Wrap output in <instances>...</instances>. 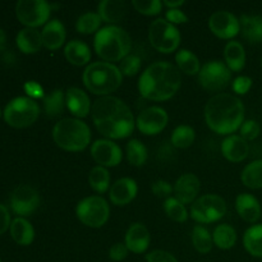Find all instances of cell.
I'll return each mask as SVG.
<instances>
[{"label": "cell", "mask_w": 262, "mask_h": 262, "mask_svg": "<svg viewBox=\"0 0 262 262\" xmlns=\"http://www.w3.org/2000/svg\"><path fill=\"white\" fill-rule=\"evenodd\" d=\"M92 122L96 129L107 140L129 137L136 127V120L129 106L115 96H104L92 104Z\"/></svg>", "instance_id": "1"}, {"label": "cell", "mask_w": 262, "mask_h": 262, "mask_svg": "<svg viewBox=\"0 0 262 262\" xmlns=\"http://www.w3.org/2000/svg\"><path fill=\"white\" fill-rule=\"evenodd\" d=\"M242 100L230 94L214 95L205 105L204 115L207 127L222 136H232L245 122Z\"/></svg>", "instance_id": "2"}, {"label": "cell", "mask_w": 262, "mask_h": 262, "mask_svg": "<svg viewBox=\"0 0 262 262\" xmlns=\"http://www.w3.org/2000/svg\"><path fill=\"white\" fill-rule=\"evenodd\" d=\"M182 86V74L169 61H156L148 66L138 79L140 95L150 101H166Z\"/></svg>", "instance_id": "3"}, {"label": "cell", "mask_w": 262, "mask_h": 262, "mask_svg": "<svg viewBox=\"0 0 262 262\" xmlns=\"http://www.w3.org/2000/svg\"><path fill=\"white\" fill-rule=\"evenodd\" d=\"M94 48L99 58L106 63L122 61L129 55L132 38L124 28L119 26H105L95 35Z\"/></svg>", "instance_id": "4"}, {"label": "cell", "mask_w": 262, "mask_h": 262, "mask_svg": "<svg viewBox=\"0 0 262 262\" xmlns=\"http://www.w3.org/2000/svg\"><path fill=\"white\" fill-rule=\"evenodd\" d=\"M82 81L91 94L104 97L110 96L122 86L123 74L115 64L95 61L86 67Z\"/></svg>", "instance_id": "5"}, {"label": "cell", "mask_w": 262, "mask_h": 262, "mask_svg": "<svg viewBox=\"0 0 262 262\" xmlns=\"http://www.w3.org/2000/svg\"><path fill=\"white\" fill-rule=\"evenodd\" d=\"M91 129L77 118H64L53 128V140L58 147L69 152H79L91 143Z\"/></svg>", "instance_id": "6"}, {"label": "cell", "mask_w": 262, "mask_h": 262, "mask_svg": "<svg viewBox=\"0 0 262 262\" xmlns=\"http://www.w3.org/2000/svg\"><path fill=\"white\" fill-rule=\"evenodd\" d=\"M3 114L5 123L10 127L27 128L40 117V106L28 96H18L8 102Z\"/></svg>", "instance_id": "7"}, {"label": "cell", "mask_w": 262, "mask_h": 262, "mask_svg": "<svg viewBox=\"0 0 262 262\" xmlns=\"http://www.w3.org/2000/svg\"><path fill=\"white\" fill-rule=\"evenodd\" d=\"M76 215L79 222L89 228L104 227L110 217V206L101 196H89L77 204Z\"/></svg>", "instance_id": "8"}, {"label": "cell", "mask_w": 262, "mask_h": 262, "mask_svg": "<svg viewBox=\"0 0 262 262\" xmlns=\"http://www.w3.org/2000/svg\"><path fill=\"white\" fill-rule=\"evenodd\" d=\"M148 41L159 53L170 54L181 45V32L177 26L163 18H158L148 27Z\"/></svg>", "instance_id": "9"}, {"label": "cell", "mask_w": 262, "mask_h": 262, "mask_svg": "<svg viewBox=\"0 0 262 262\" xmlns=\"http://www.w3.org/2000/svg\"><path fill=\"white\" fill-rule=\"evenodd\" d=\"M227 214V202L219 194H204L192 204L189 216L199 224L219 222Z\"/></svg>", "instance_id": "10"}, {"label": "cell", "mask_w": 262, "mask_h": 262, "mask_svg": "<svg viewBox=\"0 0 262 262\" xmlns=\"http://www.w3.org/2000/svg\"><path fill=\"white\" fill-rule=\"evenodd\" d=\"M232 72L224 61L210 60L201 67L199 73V83L210 92H220L229 86Z\"/></svg>", "instance_id": "11"}, {"label": "cell", "mask_w": 262, "mask_h": 262, "mask_svg": "<svg viewBox=\"0 0 262 262\" xmlns=\"http://www.w3.org/2000/svg\"><path fill=\"white\" fill-rule=\"evenodd\" d=\"M51 5L43 0H19L15 4V15L27 28H37L49 22Z\"/></svg>", "instance_id": "12"}, {"label": "cell", "mask_w": 262, "mask_h": 262, "mask_svg": "<svg viewBox=\"0 0 262 262\" xmlns=\"http://www.w3.org/2000/svg\"><path fill=\"white\" fill-rule=\"evenodd\" d=\"M40 201L37 189L28 184H22L17 187L10 196V209L18 217L30 216L38 209Z\"/></svg>", "instance_id": "13"}, {"label": "cell", "mask_w": 262, "mask_h": 262, "mask_svg": "<svg viewBox=\"0 0 262 262\" xmlns=\"http://www.w3.org/2000/svg\"><path fill=\"white\" fill-rule=\"evenodd\" d=\"M169 122V115L163 107L150 106L143 109L136 119V127L142 135L156 136L163 132Z\"/></svg>", "instance_id": "14"}, {"label": "cell", "mask_w": 262, "mask_h": 262, "mask_svg": "<svg viewBox=\"0 0 262 262\" xmlns=\"http://www.w3.org/2000/svg\"><path fill=\"white\" fill-rule=\"evenodd\" d=\"M209 28L216 37L232 40L241 32L239 19L228 10H219L209 18Z\"/></svg>", "instance_id": "15"}, {"label": "cell", "mask_w": 262, "mask_h": 262, "mask_svg": "<svg viewBox=\"0 0 262 262\" xmlns=\"http://www.w3.org/2000/svg\"><path fill=\"white\" fill-rule=\"evenodd\" d=\"M91 156L100 166L114 168L122 163V148L112 140L101 138L91 145Z\"/></svg>", "instance_id": "16"}, {"label": "cell", "mask_w": 262, "mask_h": 262, "mask_svg": "<svg viewBox=\"0 0 262 262\" xmlns=\"http://www.w3.org/2000/svg\"><path fill=\"white\" fill-rule=\"evenodd\" d=\"M138 193L137 182L132 178H120L112 184L109 189V199L115 206H125L136 199Z\"/></svg>", "instance_id": "17"}, {"label": "cell", "mask_w": 262, "mask_h": 262, "mask_svg": "<svg viewBox=\"0 0 262 262\" xmlns=\"http://www.w3.org/2000/svg\"><path fill=\"white\" fill-rule=\"evenodd\" d=\"M201 189V182L192 173L182 174L174 184V194L183 205L193 204Z\"/></svg>", "instance_id": "18"}, {"label": "cell", "mask_w": 262, "mask_h": 262, "mask_svg": "<svg viewBox=\"0 0 262 262\" xmlns=\"http://www.w3.org/2000/svg\"><path fill=\"white\" fill-rule=\"evenodd\" d=\"M124 243L129 252L136 255L145 253L151 243V235L146 225L142 223H133L125 233Z\"/></svg>", "instance_id": "19"}, {"label": "cell", "mask_w": 262, "mask_h": 262, "mask_svg": "<svg viewBox=\"0 0 262 262\" xmlns=\"http://www.w3.org/2000/svg\"><path fill=\"white\" fill-rule=\"evenodd\" d=\"M67 107L77 119H83L92 110L91 100L83 90L78 87H69L66 92Z\"/></svg>", "instance_id": "20"}, {"label": "cell", "mask_w": 262, "mask_h": 262, "mask_svg": "<svg viewBox=\"0 0 262 262\" xmlns=\"http://www.w3.org/2000/svg\"><path fill=\"white\" fill-rule=\"evenodd\" d=\"M222 154L230 163H242L248 158L250 146L241 136H227L222 142Z\"/></svg>", "instance_id": "21"}, {"label": "cell", "mask_w": 262, "mask_h": 262, "mask_svg": "<svg viewBox=\"0 0 262 262\" xmlns=\"http://www.w3.org/2000/svg\"><path fill=\"white\" fill-rule=\"evenodd\" d=\"M41 36H42V45L48 50L55 51L60 49L66 42L67 31L60 20L53 19L49 20L43 26L42 31H41Z\"/></svg>", "instance_id": "22"}, {"label": "cell", "mask_w": 262, "mask_h": 262, "mask_svg": "<svg viewBox=\"0 0 262 262\" xmlns=\"http://www.w3.org/2000/svg\"><path fill=\"white\" fill-rule=\"evenodd\" d=\"M127 3L123 0H102L97 5V14L102 22L110 23V26L122 22L127 15Z\"/></svg>", "instance_id": "23"}, {"label": "cell", "mask_w": 262, "mask_h": 262, "mask_svg": "<svg viewBox=\"0 0 262 262\" xmlns=\"http://www.w3.org/2000/svg\"><path fill=\"white\" fill-rule=\"evenodd\" d=\"M235 210L245 222L255 224L262 216L261 205L253 194L241 193L235 199Z\"/></svg>", "instance_id": "24"}, {"label": "cell", "mask_w": 262, "mask_h": 262, "mask_svg": "<svg viewBox=\"0 0 262 262\" xmlns=\"http://www.w3.org/2000/svg\"><path fill=\"white\" fill-rule=\"evenodd\" d=\"M15 43L19 51L23 54H36L42 48V36L37 28L25 27L18 32L15 37Z\"/></svg>", "instance_id": "25"}, {"label": "cell", "mask_w": 262, "mask_h": 262, "mask_svg": "<svg viewBox=\"0 0 262 262\" xmlns=\"http://www.w3.org/2000/svg\"><path fill=\"white\" fill-rule=\"evenodd\" d=\"M64 56L72 66L83 67L91 61V50L83 41L72 40L64 48Z\"/></svg>", "instance_id": "26"}, {"label": "cell", "mask_w": 262, "mask_h": 262, "mask_svg": "<svg viewBox=\"0 0 262 262\" xmlns=\"http://www.w3.org/2000/svg\"><path fill=\"white\" fill-rule=\"evenodd\" d=\"M241 33L251 43H262V15L243 14L239 18Z\"/></svg>", "instance_id": "27"}, {"label": "cell", "mask_w": 262, "mask_h": 262, "mask_svg": "<svg viewBox=\"0 0 262 262\" xmlns=\"http://www.w3.org/2000/svg\"><path fill=\"white\" fill-rule=\"evenodd\" d=\"M10 235L19 246H30L35 239V229L25 217H15L10 224Z\"/></svg>", "instance_id": "28"}, {"label": "cell", "mask_w": 262, "mask_h": 262, "mask_svg": "<svg viewBox=\"0 0 262 262\" xmlns=\"http://www.w3.org/2000/svg\"><path fill=\"white\" fill-rule=\"evenodd\" d=\"M224 60L230 72H241L246 66V50L238 41H229L224 48Z\"/></svg>", "instance_id": "29"}, {"label": "cell", "mask_w": 262, "mask_h": 262, "mask_svg": "<svg viewBox=\"0 0 262 262\" xmlns=\"http://www.w3.org/2000/svg\"><path fill=\"white\" fill-rule=\"evenodd\" d=\"M243 246L251 256L262 258V224L252 225L246 230Z\"/></svg>", "instance_id": "30"}, {"label": "cell", "mask_w": 262, "mask_h": 262, "mask_svg": "<svg viewBox=\"0 0 262 262\" xmlns=\"http://www.w3.org/2000/svg\"><path fill=\"white\" fill-rule=\"evenodd\" d=\"M176 63L179 72H183L187 76H199L200 71H201V64H200L199 58L191 50H187V49L177 51Z\"/></svg>", "instance_id": "31"}, {"label": "cell", "mask_w": 262, "mask_h": 262, "mask_svg": "<svg viewBox=\"0 0 262 262\" xmlns=\"http://www.w3.org/2000/svg\"><path fill=\"white\" fill-rule=\"evenodd\" d=\"M42 102L43 110H45V114L48 117H59L60 114H63L64 109L67 106L66 94H64L63 90H54L50 94L45 95V97L42 99Z\"/></svg>", "instance_id": "32"}, {"label": "cell", "mask_w": 262, "mask_h": 262, "mask_svg": "<svg viewBox=\"0 0 262 262\" xmlns=\"http://www.w3.org/2000/svg\"><path fill=\"white\" fill-rule=\"evenodd\" d=\"M241 181L250 189L262 188V159L251 161L245 166L241 174Z\"/></svg>", "instance_id": "33"}, {"label": "cell", "mask_w": 262, "mask_h": 262, "mask_svg": "<svg viewBox=\"0 0 262 262\" xmlns=\"http://www.w3.org/2000/svg\"><path fill=\"white\" fill-rule=\"evenodd\" d=\"M214 245L220 250H230L237 243V232L229 224H220L212 233Z\"/></svg>", "instance_id": "34"}, {"label": "cell", "mask_w": 262, "mask_h": 262, "mask_svg": "<svg viewBox=\"0 0 262 262\" xmlns=\"http://www.w3.org/2000/svg\"><path fill=\"white\" fill-rule=\"evenodd\" d=\"M89 184L96 193L102 194L110 189V173L104 166H95L90 170Z\"/></svg>", "instance_id": "35"}, {"label": "cell", "mask_w": 262, "mask_h": 262, "mask_svg": "<svg viewBox=\"0 0 262 262\" xmlns=\"http://www.w3.org/2000/svg\"><path fill=\"white\" fill-rule=\"evenodd\" d=\"M125 154H127L128 161L133 166L145 165L148 158L146 146L140 140H136V138H133V140H130L127 143V146H125Z\"/></svg>", "instance_id": "36"}, {"label": "cell", "mask_w": 262, "mask_h": 262, "mask_svg": "<svg viewBox=\"0 0 262 262\" xmlns=\"http://www.w3.org/2000/svg\"><path fill=\"white\" fill-rule=\"evenodd\" d=\"M192 245L197 252L209 253L214 246L212 234L204 225H196L192 230Z\"/></svg>", "instance_id": "37"}, {"label": "cell", "mask_w": 262, "mask_h": 262, "mask_svg": "<svg viewBox=\"0 0 262 262\" xmlns=\"http://www.w3.org/2000/svg\"><path fill=\"white\" fill-rule=\"evenodd\" d=\"M196 140V132L191 125L182 124L178 125L171 133L170 141L174 147L177 148H188L193 145Z\"/></svg>", "instance_id": "38"}, {"label": "cell", "mask_w": 262, "mask_h": 262, "mask_svg": "<svg viewBox=\"0 0 262 262\" xmlns=\"http://www.w3.org/2000/svg\"><path fill=\"white\" fill-rule=\"evenodd\" d=\"M102 19L97 13L89 12L82 14L81 17L77 19L76 22V30L77 32L82 33V35H92V33H97L101 27Z\"/></svg>", "instance_id": "39"}, {"label": "cell", "mask_w": 262, "mask_h": 262, "mask_svg": "<svg viewBox=\"0 0 262 262\" xmlns=\"http://www.w3.org/2000/svg\"><path fill=\"white\" fill-rule=\"evenodd\" d=\"M164 211L168 215L169 219L177 223H186L189 216L186 206L176 197H169L164 201Z\"/></svg>", "instance_id": "40"}, {"label": "cell", "mask_w": 262, "mask_h": 262, "mask_svg": "<svg viewBox=\"0 0 262 262\" xmlns=\"http://www.w3.org/2000/svg\"><path fill=\"white\" fill-rule=\"evenodd\" d=\"M132 5L140 14L158 15L163 8V2L160 0H133Z\"/></svg>", "instance_id": "41"}, {"label": "cell", "mask_w": 262, "mask_h": 262, "mask_svg": "<svg viewBox=\"0 0 262 262\" xmlns=\"http://www.w3.org/2000/svg\"><path fill=\"white\" fill-rule=\"evenodd\" d=\"M141 66H142V60H141L140 56L135 55V54H129L128 56H125L119 64V69L122 72L123 76L127 77H133L140 72Z\"/></svg>", "instance_id": "42"}, {"label": "cell", "mask_w": 262, "mask_h": 262, "mask_svg": "<svg viewBox=\"0 0 262 262\" xmlns=\"http://www.w3.org/2000/svg\"><path fill=\"white\" fill-rule=\"evenodd\" d=\"M239 132H241V137L248 142V141H255L256 138L260 136L261 128H260V124H258L256 120L248 119L243 122L242 127L239 128Z\"/></svg>", "instance_id": "43"}, {"label": "cell", "mask_w": 262, "mask_h": 262, "mask_svg": "<svg viewBox=\"0 0 262 262\" xmlns=\"http://www.w3.org/2000/svg\"><path fill=\"white\" fill-rule=\"evenodd\" d=\"M151 191L159 199H169L171 197V193L174 192V187L166 181H156L151 186Z\"/></svg>", "instance_id": "44"}, {"label": "cell", "mask_w": 262, "mask_h": 262, "mask_svg": "<svg viewBox=\"0 0 262 262\" xmlns=\"http://www.w3.org/2000/svg\"><path fill=\"white\" fill-rule=\"evenodd\" d=\"M252 78L247 76H239L232 82V89L234 94L237 95H246L252 87Z\"/></svg>", "instance_id": "45"}, {"label": "cell", "mask_w": 262, "mask_h": 262, "mask_svg": "<svg viewBox=\"0 0 262 262\" xmlns=\"http://www.w3.org/2000/svg\"><path fill=\"white\" fill-rule=\"evenodd\" d=\"M146 262H178V260L168 251L155 250L146 256Z\"/></svg>", "instance_id": "46"}, {"label": "cell", "mask_w": 262, "mask_h": 262, "mask_svg": "<svg viewBox=\"0 0 262 262\" xmlns=\"http://www.w3.org/2000/svg\"><path fill=\"white\" fill-rule=\"evenodd\" d=\"M128 252H129V250L127 248L125 243H115V245H113L112 247H110L109 257L110 260L119 262L127 258Z\"/></svg>", "instance_id": "47"}, {"label": "cell", "mask_w": 262, "mask_h": 262, "mask_svg": "<svg viewBox=\"0 0 262 262\" xmlns=\"http://www.w3.org/2000/svg\"><path fill=\"white\" fill-rule=\"evenodd\" d=\"M165 19L174 26L183 25V23L188 22V17H187V15L182 12L181 8H179V9H168L166 10Z\"/></svg>", "instance_id": "48"}, {"label": "cell", "mask_w": 262, "mask_h": 262, "mask_svg": "<svg viewBox=\"0 0 262 262\" xmlns=\"http://www.w3.org/2000/svg\"><path fill=\"white\" fill-rule=\"evenodd\" d=\"M25 91L28 95V97L32 100L35 99H43L45 94H43V89L41 87V84H38L35 81H28L25 84Z\"/></svg>", "instance_id": "49"}, {"label": "cell", "mask_w": 262, "mask_h": 262, "mask_svg": "<svg viewBox=\"0 0 262 262\" xmlns=\"http://www.w3.org/2000/svg\"><path fill=\"white\" fill-rule=\"evenodd\" d=\"M10 224H12V220H10L9 210L7 209V206L0 204V235L4 234L9 229Z\"/></svg>", "instance_id": "50"}, {"label": "cell", "mask_w": 262, "mask_h": 262, "mask_svg": "<svg viewBox=\"0 0 262 262\" xmlns=\"http://www.w3.org/2000/svg\"><path fill=\"white\" fill-rule=\"evenodd\" d=\"M184 4V0H178V2H170V0H165L163 2V5H165L168 9H179V7Z\"/></svg>", "instance_id": "51"}, {"label": "cell", "mask_w": 262, "mask_h": 262, "mask_svg": "<svg viewBox=\"0 0 262 262\" xmlns=\"http://www.w3.org/2000/svg\"><path fill=\"white\" fill-rule=\"evenodd\" d=\"M7 46V35H5L4 31L0 28V51H3Z\"/></svg>", "instance_id": "52"}, {"label": "cell", "mask_w": 262, "mask_h": 262, "mask_svg": "<svg viewBox=\"0 0 262 262\" xmlns=\"http://www.w3.org/2000/svg\"><path fill=\"white\" fill-rule=\"evenodd\" d=\"M0 117H2V109H0Z\"/></svg>", "instance_id": "53"}, {"label": "cell", "mask_w": 262, "mask_h": 262, "mask_svg": "<svg viewBox=\"0 0 262 262\" xmlns=\"http://www.w3.org/2000/svg\"><path fill=\"white\" fill-rule=\"evenodd\" d=\"M0 262H2V258H0Z\"/></svg>", "instance_id": "54"}, {"label": "cell", "mask_w": 262, "mask_h": 262, "mask_svg": "<svg viewBox=\"0 0 262 262\" xmlns=\"http://www.w3.org/2000/svg\"><path fill=\"white\" fill-rule=\"evenodd\" d=\"M261 64H262V60H261Z\"/></svg>", "instance_id": "55"}]
</instances>
